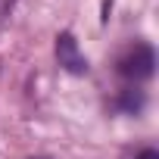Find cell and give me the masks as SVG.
Returning <instances> with one entry per match:
<instances>
[{"instance_id":"3957f363","label":"cell","mask_w":159,"mask_h":159,"mask_svg":"<svg viewBox=\"0 0 159 159\" xmlns=\"http://www.w3.org/2000/svg\"><path fill=\"white\" fill-rule=\"evenodd\" d=\"M122 106H125V109H140V106H143L140 91H128V94H125V100H122Z\"/></svg>"},{"instance_id":"277c9868","label":"cell","mask_w":159,"mask_h":159,"mask_svg":"<svg viewBox=\"0 0 159 159\" xmlns=\"http://www.w3.org/2000/svg\"><path fill=\"white\" fill-rule=\"evenodd\" d=\"M7 16H10V0H0V28H3Z\"/></svg>"},{"instance_id":"5b68a950","label":"cell","mask_w":159,"mask_h":159,"mask_svg":"<svg viewBox=\"0 0 159 159\" xmlns=\"http://www.w3.org/2000/svg\"><path fill=\"white\" fill-rule=\"evenodd\" d=\"M137 159H159V153H156V150H143Z\"/></svg>"},{"instance_id":"6da1fadb","label":"cell","mask_w":159,"mask_h":159,"mask_svg":"<svg viewBox=\"0 0 159 159\" xmlns=\"http://www.w3.org/2000/svg\"><path fill=\"white\" fill-rule=\"evenodd\" d=\"M153 66H156V56L147 44H134L122 59H119V72L131 81H143V78L153 75Z\"/></svg>"},{"instance_id":"7a4b0ae2","label":"cell","mask_w":159,"mask_h":159,"mask_svg":"<svg viewBox=\"0 0 159 159\" xmlns=\"http://www.w3.org/2000/svg\"><path fill=\"white\" fill-rule=\"evenodd\" d=\"M56 59H59V66H62L66 72H72V75H84V72H88V59H84L78 41H75L69 31H62V34L56 38Z\"/></svg>"}]
</instances>
